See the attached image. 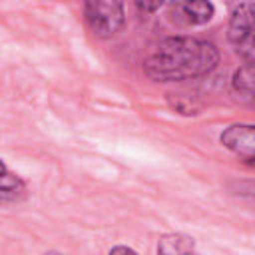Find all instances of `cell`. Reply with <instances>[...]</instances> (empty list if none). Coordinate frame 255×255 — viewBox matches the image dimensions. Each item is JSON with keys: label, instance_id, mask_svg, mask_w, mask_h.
<instances>
[{"label": "cell", "instance_id": "obj_8", "mask_svg": "<svg viewBox=\"0 0 255 255\" xmlns=\"http://www.w3.org/2000/svg\"><path fill=\"white\" fill-rule=\"evenodd\" d=\"M157 249L161 253H187L193 249V241L189 237H181V235H165V237H161Z\"/></svg>", "mask_w": 255, "mask_h": 255}, {"label": "cell", "instance_id": "obj_2", "mask_svg": "<svg viewBox=\"0 0 255 255\" xmlns=\"http://www.w3.org/2000/svg\"><path fill=\"white\" fill-rule=\"evenodd\" d=\"M84 18L94 36L112 38L126 22L124 0H84Z\"/></svg>", "mask_w": 255, "mask_h": 255}, {"label": "cell", "instance_id": "obj_4", "mask_svg": "<svg viewBox=\"0 0 255 255\" xmlns=\"http://www.w3.org/2000/svg\"><path fill=\"white\" fill-rule=\"evenodd\" d=\"M221 143L231 149L239 159L253 163L255 153V131L251 124H235L221 133Z\"/></svg>", "mask_w": 255, "mask_h": 255}, {"label": "cell", "instance_id": "obj_3", "mask_svg": "<svg viewBox=\"0 0 255 255\" xmlns=\"http://www.w3.org/2000/svg\"><path fill=\"white\" fill-rule=\"evenodd\" d=\"M229 42L235 52L245 60V64H253V4H239L229 20Z\"/></svg>", "mask_w": 255, "mask_h": 255}, {"label": "cell", "instance_id": "obj_6", "mask_svg": "<svg viewBox=\"0 0 255 255\" xmlns=\"http://www.w3.org/2000/svg\"><path fill=\"white\" fill-rule=\"evenodd\" d=\"M26 195L24 181L0 159V203H14Z\"/></svg>", "mask_w": 255, "mask_h": 255}, {"label": "cell", "instance_id": "obj_9", "mask_svg": "<svg viewBox=\"0 0 255 255\" xmlns=\"http://www.w3.org/2000/svg\"><path fill=\"white\" fill-rule=\"evenodd\" d=\"M139 12H155L165 0H133Z\"/></svg>", "mask_w": 255, "mask_h": 255}, {"label": "cell", "instance_id": "obj_1", "mask_svg": "<svg viewBox=\"0 0 255 255\" xmlns=\"http://www.w3.org/2000/svg\"><path fill=\"white\" fill-rule=\"evenodd\" d=\"M219 62L215 44L199 38L175 36L153 46L143 58V72L153 82H179L209 74Z\"/></svg>", "mask_w": 255, "mask_h": 255}, {"label": "cell", "instance_id": "obj_7", "mask_svg": "<svg viewBox=\"0 0 255 255\" xmlns=\"http://www.w3.org/2000/svg\"><path fill=\"white\" fill-rule=\"evenodd\" d=\"M233 90L245 98V100H253V64H245L241 66L235 76H233Z\"/></svg>", "mask_w": 255, "mask_h": 255}, {"label": "cell", "instance_id": "obj_5", "mask_svg": "<svg viewBox=\"0 0 255 255\" xmlns=\"http://www.w3.org/2000/svg\"><path fill=\"white\" fill-rule=\"evenodd\" d=\"M213 4L209 0H181L175 6V16L187 26H201L213 18Z\"/></svg>", "mask_w": 255, "mask_h": 255}]
</instances>
